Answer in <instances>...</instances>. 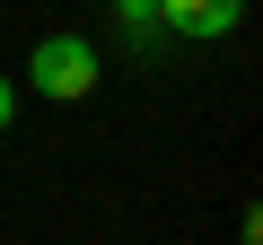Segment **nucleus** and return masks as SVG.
I'll use <instances>...</instances> for the list:
<instances>
[{
  "mask_svg": "<svg viewBox=\"0 0 263 245\" xmlns=\"http://www.w3.org/2000/svg\"><path fill=\"white\" fill-rule=\"evenodd\" d=\"M27 79H35V96L79 105V96L97 88V44H88V35H44V44H35V62H27Z\"/></svg>",
  "mask_w": 263,
  "mask_h": 245,
  "instance_id": "f257e3e1",
  "label": "nucleus"
},
{
  "mask_svg": "<svg viewBox=\"0 0 263 245\" xmlns=\"http://www.w3.org/2000/svg\"><path fill=\"white\" fill-rule=\"evenodd\" d=\"M237 18H246V0H158V27L184 44H219Z\"/></svg>",
  "mask_w": 263,
  "mask_h": 245,
  "instance_id": "f03ea898",
  "label": "nucleus"
},
{
  "mask_svg": "<svg viewBox=\"0 0 263 245\" xmlns=\"http://www.w3.org/2000/svg\"><path fill=\"white\" fill-rule=\"evenodd\" d=\"M114 18H123L132 35H141V27H158V0H114Z\"/></svg>",
  "mask_w": 263,
  "mask_h": 245,
  "instance_id": "7ed1b4c3",
  "label": "nucleus"
},
{
  "mask_svg": "<svg viewBox=\"0 0 263 245\" xmlns=\"http://www.w3.org/2000/svg\"><path fill=\"white\" fill-rule=\"evenodd\" d=\"M9 114H18V88H9V79H0V132H9Z\"/></svg>",
  "mask_w": 263,
  "mask_h": 245,
  "instance_id": "20e7f679",
  "label": "nucleus"
}]
</instances>
